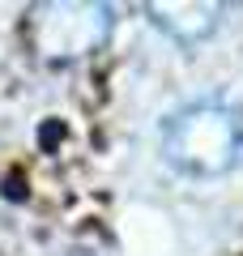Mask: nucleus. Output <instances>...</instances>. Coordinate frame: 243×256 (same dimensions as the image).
<instances>
[{"instance_id": "f257e3e1", "label": "nucleus", "mask_w": 243, "mask_h": 256, "mask_svg": "<svg viewBox=\"0 0 243 256\" xmlns=\"http://www.w3.org/2000/svg\"><path fill=\"white\" fill-rule=\"evenodd\" d=\"M158 150L171 171L188 180H218L243 158V111L218 94L192 98L162 120Z\"/></svg>"}, {"instance_id": "f03ea898", "label": "nucleus", "mask_w": 243, "mask_h": 256, "mask_svg": "<svg viewBox=\"0 0 243 256\" xmlns=\"http://www.w3.org/2000/svg\"><path fill=\"white\" fill-rule=\"evenodd\" d=\"M38 47L52 60H72V56H86L102 43L107 34V9H94V4H52V9L38 18Z\"/></svg>"}]
</instances>
